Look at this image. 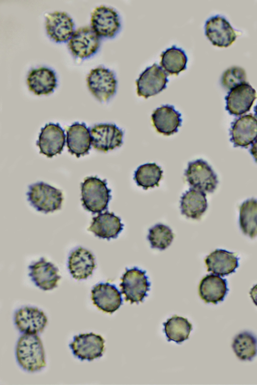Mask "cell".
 I'll use <instances>...</instances> for the list:
<instances>
[{
  "label": "cell",
  "instance_id": "cell-10",
  "mask_svg": "<svg viewBox=\"0 0 257 385\" xmlns=\"http://www.w3.org/2000/svg\"><path fill=\"white\" fill-rule=\"evenodd\" d=\"M91 144L95 149L107 152L123 143V131L114 124H95L90 129Z\"/></svg>",
  "mask_w": 257,
  "mask_h": 385
},
{
  "label": "cell",
  "instance_id": "cell-11",
  "mask_svg": "<svg viewBox=\"0 0 257 385\" xmlns=\"http://www.w3.org/2000/svg\"><path fill=\"white\" fill-rule=\"evenodd\" d=\"M104 342L101 335L91 332L75 336L69 346L76 357L90 361L102 355Z\"/></svg>",
  "mask_w": 257,
  "mask_h": 385
},
{
  "label": "cell",
  "instance_id": "cell-5",
  "mask_svg": "<svg viewBox=\"0 0 257 385\" xmlns=\"http://www.w3.org/2000/svg\"><path fill=\"white\" fill-rule=\"evenodd\" d=\"M121 293L125 300L131 304L142 302L147 296L151 284L146 275V271L137 267L126 269L121 278Z\"/></svg>",
  "mask_w": 257,
  "mask_h": 385
},
{
  "label": "cell",
  "instance_id": "cell-20",
  "mask_svg": "<svg viewBox=\"0 0 257 385\" xmlns=\"http://www.w3.org/2000/svg\"><path fill=\"white\" fill-rule=\"evenodd\" d=\"M27 83L30 91L37 95H48L57 86V78L51 69L41 67L31 70L28 75Z\"/></svg>",
  "mask_w": 257,
  "mask_h": 385
},
{
  "label": "cell",
  "instance_id": "cell-31",
  "mask_svg": "<svg viewBox=\"0 0 257 385\" xmlns=\"http://www.w3.org/2000/svg\"><path fill=\"white\" fill-rule=\"evenodd\" d=\"M232 347L240 360H251L257 354V339L250 332H242L234 337Z\"/></svg>",
  "mask_w": 257,
  "mask_h": 385
},
{
  "label": "cell",
  "instance_id": "cell-19",
  "mask_svg": "<svg viewBox=\"0 0 257 385\" xmlns=\"http://www.w3.org/2000/svg\"><path fill=\"white\" fill-rule=\"evenodd\" d=\"M29 276L35 284L43 290H50L57 286L61 276L58 269L52 263L42 258L29 267Z\"/></svg>",
  "mask_w": 257,
  "mask_h": 385
},
{
  "label": "cell",
  "instance_id": "cell-21",
  "mask_svg": "<svg viewBox=\"0 0 257 385\" xmlns=\"http://www.w3.org/2000/svg\"><path fill=\"white\" fill-rule=\"evenodd\" d=\"M152 120L157 131L167 136L177 132L182 122L181 114L173 106L168 104L155 110L152 114Z\"/></svg>",
  "mask_w": 257,
  "mask_h": 385
},
{
  "label": "cell",
  "instance_id": "cell-1",
  "mask_svg": "<svg viewBox=\"0 0 257 385\" xmlns=\"http://www.w3.org/2000/svg\"><path fill=\"white\" fill-rule=\"evenodd\" d=\"M16 355L18 363L27 371H38L46 366L43 343L37 334L22 335L17 342Z\"/></svg>",
  "mask_w": 257,
  "mask_h": 385
},
{
  "label": "cell",
  "instance_id": "cell-9",
  "mask_svg": "<svg viewBox=\"0 0 257 385\" xmlns=\"http://www.w3.org/2000/svg\"><path fill=\"white\" fill-rule=\"evenodd\" d=\"M168 82L166 71L161 66L154 63L147 68L137 80V94L148 98L165 89Z\"/></svg>",
  "mask_w": 257,
  "mask_h": 385
},
{
  "label": "cell",
  "instance_id": "cell-7",
  "mask_svg": "<svg viewBox=\"0 0 257 385\" xmlns=\"http://www.w3.org/2000/svg\"><path fill=\"white\" fill-rule=\"evenodd\" d=\"M100 45V38L91 26H84L75 31L68 41L69 49L77 58L84 60L97 53Z\"/></svg>",
  "mask_w": 257,
  "mask_h": 385
},
{
  "label": "cell",
  "instance_id": "cell-27",
  "mask_svg": "<svg viewBox=\"0 0 257 385\" xmlns=\"http://www.w3.org/2000/svg\"><path fill=\"white\" fill-rule=\"evenodd\" d=\"M206 194L191 188L181 197L180 209L182 214L189 218L199 219L207 208Z\"/></svg>",
  "mask_w": 257,
  "mask_h": 385
},
{
  "label": "cell",
  "instance_id": "cell-12",
  "mask_svg": "<svg viewBox=\"0 0 257 385\" xmlns=\"http://www.w3.org/2000/svg\"><path fill=\"white\" fill-rule=\"evenodd\" d=\"M45 27L49 37L58 43L69 41L75 32L73 19L64 12L48 14L45 18Z\"/></svg>",
  "mask_w": 257,
  "mask_h": 385
},
{
  "label": "cell",
  "instance_id": "cell-16",
  "mask_svg": "<svg viewBox=\"0 0 257 385\" xmlns=\"http://www.w3.org/2000/svg\"><path fill=\"white\" fill-rule=\"evenodd\" d=\"M205 35L212 43L218 47H227L235 40L236 35L229 22L216 15L208 19L205 25Z\"/></svg>",
  "mask_w": 257,
  "mask_h": 385
},
{
  "label": "cell",
  "instance_id": "cell-33",
  "mask_svg": "<svg viewBox=\"0 0 257 385\" xmlns=\"http://www.w3.org/2000/svg\"><path fill=\"white\" fill-rule=\"evenodd\" d=\"M173 239L171 229L162 224H156L149 231L148 239L153 248L165 250L171 245Z\"/></svg>",
  "mask_w": 257,
  "mask_h": 385
},
{
  "label": "cell",
  "instance_id": "cell-37",
  "mask_svg": "<svg viewBox=\"0 0 257 385\" xmlns=\"http://www.w3.org/2000/svg\"><path fill=\"white\" fill-rule=\"evenodd\" d=\"M254 112H255V115H256V117H257V104L256 105V106L254 107Z\"/></svg>",
  "mask_w": 257,
  "mask_h": 385
},
{
  "label": "cell",
  "instance_id": "cell-8",
  "mask_svg": "<svg viewBox=\"0 0 257 385\" xmlns=\"http://www.w3.org/2000/svg\"><path fill=\"white\" fill-rule=\"evenodd\" d=\"M90 21L91 27L100 38H113L121 28L117 11L105 6L97 7L93 11Z\"/></svg>",
  "mask_w": 257,
  "mask_h": 385
},
{
  "label": "cell",
  "instance_id": "cell-13",
  "mask_svg": "<svg viewBox=\"0 0 257 385\" xmlns=\"http://www.w3.org/2000/svg\"><path fill=\"white\" fill-rule=\"evenodd\" d=\"M65 143L64 131L59 123H50L42 128L37 145L48 157L60 154Z\"/></svg>",
  "mask_w": 257,
  "mask_h": 385
},
{
  "label": "cell",
  "instance_id": "cell-2",
  "mask_svg": "<svg viewBox=\"0 0 257 385\" xmlns=\"http://www.w3.org/2000/svg\"><path fill=\"white\" fill-rule=\"evenodd\" d=\"M110 192L105 179L97 176L87 177L81 183L82 205L93 214L101 213L107 208L111 197Z\"/></svg>",
  "mask_w": 257,
  "mask_h": 385
},
{
  "label": "cell",
  "instance_id": "cell-3",
  "mask_svg": "<svg viewBox=\"0 0 257 385\" xmlns=\"http://www.w3.org/2000/svg\"><path fill=\"white\" fill-rule=\"evenodd\" d=\"M27 195L31 205L45 213L59 210L63 200L60 190L43 182L30 185Z\"/></svg>",
  "mask_w": 257,
  "mask_h": 385
},
{
  "label": "cell",
  "instance_id": "cell-15",
  "mask_svg": "<svg viewBox=\"0 0 257 385\" xmlns=\"http://www.w3.org/2000/svg\"><path fill=\"white\" fill-rule=\"evenodd\" d=\"M256 98L255 89L245 82L231 89L225 97L226 109L232 115H241L250 110Z\"/></svg>",
  "mask_w": 257,
  "mask_h": 385
},
{
  "label": "cell",
  "instance_id": "cell-36",
  "mask_svg": "<svg viewBox=\"0 0 257 385\" xmlns=\"http://www.w3.org/2000/svg\"><path fill=\"white\" fill-rule=\"evenodd\" d=\"M250 152L257 162V139L253 143L250 149Z\"/></svg>",
  "mask_w": 257,
  "mask_h": 385
},
{
  "label": "cell",
  "instance_id": "cell-18",
  "mask_svg": "<svg viewBox=\"0 0 257 385\" xmlns=\"http://www.w3.org/2000/svg\"><path fill=\"white\" fill-rule=\"evenodd\" d=\"M230 140L235 146L247 147L257 139V119L251 114L240 116L233 123Z\"/></svg>",
  "mask_w": 257,
  "mask_h": 385
},
{
  "label": "cell",
  "instance_id": "cell-26",
  "mask_svg": "<svg viewBox=\"0 0 257 385\" xmlns=\"http://www.w3.org/2000/svg\"><path fill=\"white\" fill-rule=\"evenodd\" d=\"M228 291L226 280L214 274L205 276L199 285V295L206 303L217 304L223 301Z\"/></svg>",
  "mask_w": 257,
  "mask_h": 385
},
{
  "label": "cell",
  "instance_id": "cell-14",
  "mask_svg": "<svg viewBox=\"0 0 257 385\" xmlns=\"http://www.w3.org/2000/svg\"><path fill=\"white\" fill-rule=\"evenodd\" d=\"M14 322L20 332L37 334L44 329L47 318L44 312L38 308L25 306L16 311Z\"/></svg>",
  "mask_w": 257,
  "mask_h": 385
},
{
  "label": "cell",
  "instance_id": "cell-4",
  "mask_svg": "<svg viewBox=\"0 0 257 385\" xmlns=\"http://www.w3.org/2000/svg\"><path fill=\"white\" fill-rule=\"evenodd\" d=\"M86 81L91 94L101 102L108 101L116 93L117 85L116 76L113 71L103 66L92 69Z\"/></svg>",
  "mask_w": 257,
  "mask_h": 385
},
{
  "label": "cell",
  "instance_id": "cell-22",
  "mask_svg": "<svg viewBox=\"0 0 257 385\" xmlns=\"http://www.w3.org/2000/svg\"><path fill=\"white\" fill-rule=\"evenodd\" d=\"M67 144L69 152L77 157L88 153L91 139L90 131L84 123L75 122L69 127Z\"/></svg>",
  "mask_w": 257,
  "mask_h": 385
},
{
  "label": "cell",
  "instance_id": "cell-29",
  "mask_svg": "<svg viewBox=\"0 0 257 385\" xmlns=\"http://www.w3.org/2000/svg\"><path fill=\"white\" fill-rule=\"evenodd\" d=\"M161 58V67L170 74L177 75L186 69L187 55L183 50L175 45L163 51Z\"/></svg>",
  "mask_w": 257,
  "mask_h": 385
},
{
  "label": "cell",
  "instance_id": "cell-24",
  "mask_svg": "<svg viewBox=\"0 0 257 385\" xmlns=\"http://www.w3.org/2000/svg\"><path fill=\"white\" fill-rule=\"evenodd\" d=\"M123 226L118 217L106 211L94 217L88 230L99 238L110 240L117 237Z\"/></svg>",
  "mask_w": 257,
  "mask_h": 385
},
{
  "label": "cell",
  "instance_id": "cell-35",
  "mask_svg": "<svg viewBox=\"0 0 257 385\" xmlns=\"http://www.w3.org/2000/svg\"><path fill=\"white\" fill-rule=\"evenodd\" d=\"M249 294L253 303L257 306V284L251 288Z\"/></svg>",
  "mask_w": 257,
  "mask_h": 385
},
{
  "label": "cell",
  "instance_id": "cell-6",
  "mask_svg": "<svg viewBox=\"0 0 257 385\" xmlns=\"http://www.w3.org/2000/svg\"><path fill=\"white\" fill-rule=\"evenodd\" d=\"M185 175L192 188L206 192H212L216 189L218 181L211 167L202 159L188 163Z\"/></svg>",
  "mask_w": 257,
  "mask_h": 385
},
{
  "label": "cell",
  "instance_id": "cell-34",
  "mask_svg": "<svg viewBox=\"0 0 257 385\" xmlns=\"http://www.w3.org/2000/svg\"><path fill=\"white\" fill-rule=\"evenodd\" d=\"M246 78L244 69L238 66H232L226 69L222 74L221 84L227 89H232L245 82Z\"/></svg>",
  "mask_w": 257,
  "mask_h": 385
},
{
  "label": "cell",
  "instance_id": "cell-32",
  "mask_svg": "<svg viewBox=\"0 0 257 385\" xmlns=\"http://www.w3.org/2000/svg\"><path fill=\"white\" fill-rule=\"evenodd\" d=\"M163 170L155 163L140 165L135 171L134 179L137 184L145 189L158 186L162 178Z\"/></svg>",
  "mask_w": 257,
  "mask_h": 385
},
{
  "label": "cell",
  "instance_id": "cell-28",
  "mask_svg": "<svg viewBox=\"0 0 257 385\" xmlns=\"http://www.w3.org/2000/svg\"><path fill=\"white\" fill-rule=\"evenodd\" d=\"M239 223L244 235L251 238L257 236V200L248 199L241 205Z\"/></svg>",
  "mask_w": 257,
  "mask_h": 385
},
{
  "label": "cell",
  "instance_id": "cell-25",
  "mask_svg": "<svg viewBox=\"0 0 257 385\" xmlns=\"http://www.w3.org/2000/svg\"><path fill=\"white\" fill-rule=\"evenodd\" d=\"M205 262L208 272L221 276L234 272L238 266V258L233 253L223 249L211 252Z\"/></svg>",
  "mask_w": 257,
  "mask_h": 385
},
{
  "label": "cell",
  "instance_id": "cell-23",
  "mask_svg": "<svg viewBox=\"0 0 257 385\" xmlns=\"http://www.w3.org/2000/svg\"><path fill=\"white\" fill-rule=\"evenodd\" d=\"M68 269L72 277L77 280L85 279L90 276L95 267L92 254L82 247L75 249L68 258Z\"/></svg>",
  "mask_w": 257,
  "mask_h": 385
},
{
  "label": "cell",
  "instance_id": "cell-17",
  "mask_svg": "<svg viewBox=\"0 0 257 385\" xmlns=\"http://www.w3.org/2000/svg\"><path fill=\"white\" fill-rule=\"evenodd\" d=\"M93 304L103 312L112 313L122 303L121 293L114 285L101 283L94 286L91 290Z\"/></svg>",
  "mask_w": 257,
  "mask_h": 385
},
{
  "label": "cell",
  "instance_id": "cell-30",
  "mask_svg": "<svg viewBox=\"0 0 257 385\" xmlns=\"http://www.w3.org/2000/svg\"><path fill=\"white\" fill-rule=\"evenodd\" d=\"M164 331L169 341L180 343L188 339L192 324L184 317L174 316L163 323Z\"/></svg>",
  "mask_w": 257,
  "mask_h": 385
}]
</instances>
